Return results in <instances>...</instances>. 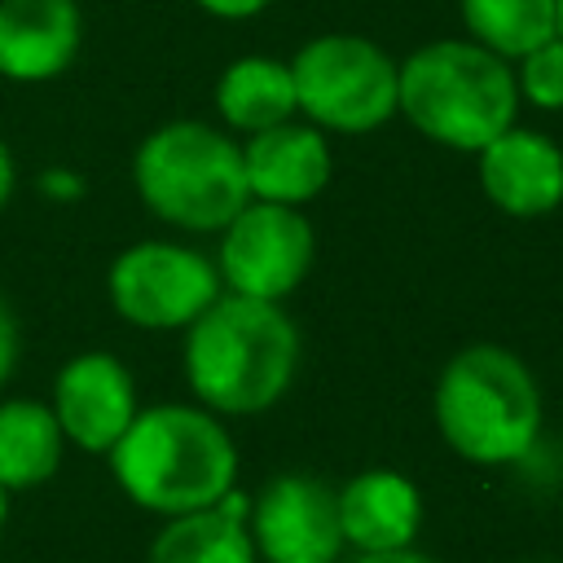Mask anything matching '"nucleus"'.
<instances>
[{
    "label": "nucleus",
    "mask_w": 563,
    "mask_h": 563,
    "mask_svg": "<svg viewBox=\"0 0 563 563\" xmlns=\"http://www.w3.org/2000/svg\"><path fill=\"white\" fill-rule=\"evenodd\" d=\"M224 295L207 251L176 238H141L110 260L106 299L136 330H189Z\"/></svg>",
    "instance_id": "nucleus-7"
},
{
    "label": "nucleus",
    "mask_w": 563,
    "mask_h": 563,
    "mask_svg": "<svg viewBox=\"0 0 563 563\" xmlns=\"http://www.w3.org/2000/svg\"><path fill=\"white\" fill-rule=\"evenodd\" d=\"M339 497V528L352 554L400 550L413 545L422 532V493L405 471L365 466L334 488Z\"/></svg>",
    "instance_id": "nucleus-14"
},
{
    "label": "nucleus",
    "mask_w": 563,
    "mask_h": 563,
    "mask_svg": "<svg viewBox=\"0 0 563 563\" xmlns=\"http://www.w3.org/2000/svg\"><path fill=\"white\" fill-rule=\"evenodd\" d=\"M299 119L325 136H365L396 119L400 62L356 31H325L290 57Z\"/></svg>",
    "instance_id": "nucleus-6"
},
{
    "label": "nucleus",
    "mask_w": 563,
    "mask_h": 563,
    "mask_svg": "<svg viewBox=\"0 0 563 563\" xmlns=\"http://www.w3.org/2000/svg\"><path fill=\"white\" fill-rule=\"evenodd\" d=\"M440 440L471 466L523 462L545 427V396L532 365L506 343L457 347L431 391Z\"/></svg>",
    "instance_id": "nucleus-3"
},
{
    "label": "nucleus",
    "mask_w": 563,
    "mask_h": 563,
    "mask_svg": "<svg viewBox=\"0 0 563 563\" xmlns=\"http://www.w3.org/2000/svg\"><path fill=\"white\" fill-rule=\"evenodd\" d=\"M62 457H66V435L48 400L35 396L0 400V488L9 497L48 484Z\"/></svg>",
    "instance_id": "nucleus-17"
},
{
    "label": "nucleus",
    "mask_w": 563,
    "mask_h": 563,
    "mask_svg": "<svg viewBox=\"0 0 563 563\" xmlns=\"http://www.w3.org/2000/svg\"><path fill=\"white\" fill-rule=\"evenodd\" d=\"M532 563H559V559H532Z\"/></svg>",
    "instance_id": "nucleus-27"
},
{
    "label": "nucleus",
    "mask_w": 563,
    "mask_h": 563,
    "mask_svg": "<svg viewBox=\"0 0 563 563\" xmlns=\"http://www.w3.org/2000/svg\"><path fill=\"white\" fill-rule=\"evenodd\" d=\"M510 66H515L519 101H528L537 110H550V114L563 110V35L537 44L532 53H523Z\"/></svg>",
    "instance_id": "nucleus-19"
},
{
    "label": "nucleus",
    "mask_w": 563,
    "mask_h": 563,
    "mask_svg": "<svg viewBox=\"0 0 563 563\" xmlns=\"http://www.w3.org/2000/svg\"><path fill=\"white\" fill-rule=\"evenodd\" d=\"M246 189L255 202L308 207L334 180V145L308 119H286L242 141Z\"/></svg>",
    "instance_id": "nucleus-12"
},
{
    "label": "nucleus",
    "mask_w": 563,
    "mask_h": 563,
    "mask_svg": "<svg viewBox=\"0 0 563 563\" xmlns=\"http://www.w3.org/2000/svg\"><path fill=\"white\" fill-rule=\"evenodd\" d=\"M466 40L497 53L501 62H519L537 44L559 35L554 0H457Z\"/></svg>",
    "instance_id": "nucleus-18"
},
{
    "label": "nucleus",
    "mask_w": 563,
    "mask_h": 563,
    "mask_svg": "<svg viewBox=\"0 0 563 563\" xmlns=\"http://www.w3.org/2000/svg\"><path fill=\"white\" fill-rule=\"evenodd\" d=\"M216 246V268L224 290L251 295V299H273L282 303L295 295L317 260V233L303 207H282V202H246L220 233Z\"/></svg>",
    "instance_id": "nucleus-8"
},
{
    "label": "nucleus",
    "mask_w": 563,
    "mask_h": 563,
    "mask_svg": "<svg viewBox=\"0 0 563 563\" xmlns=\"http://www.w3.org/2000/svg\"><path fill=\"white\" fill-rule=\"evenodd\" d=\"M13 189H18V163H13V154H9V145L0 141V211L9 207V198H13Z\"/></svg>",
    "instance_id": "nucleus-24"
},
{
    "label": "nucleus",
    "mask_w": 563,
    "mask_h": 563,
    "mask_svg": "<svg viewBox=\"0 0 563 563\" xmlns=\"http://www.w3.org/2000/svg\"><path fill=\"white\" fill-rule=\"evenodd\" d=\"M211 97H216V114H220L224 132H238V136H255V132L277 128L299 114L290 62L268 57V53L233 57L220 70Z\"/></svg>",
    "instance_id": "nucleus-16"
},
{
    "label": "nucleus",
    "mask_w": 563,
    "mask_h": 563,
    "mask_svg": "<svg viewBox=\"0 0 563 563\" xmlns=\"http://www.w3.org/2000/svg\"><path fill=\"white\" fill-rule=\"evenodd\" d=\"M18 347H22V339H18V317H13V308H9L4 295H0V391H4V383L13 378V369H18Z\"/></svg>",
    "instance_id": "nucleus-20"
},
{
    "label": "nucleus",
    "mask_w": 563,
    "mask_h": 563,
    "mask_svg": "<svg viewBox=\"0 0 563 563\" xmlns=\"http://www.w3.org/2000/svg\"><path fill=\"white\" fill-rule=\"evenodd\" d=\"M484 198L510 220H541L563 207V150L537 128H506L475 154Z\"/></svg>",
    "instance_id": "nucleus-11"
},
{
    "label": "nucleus",
    "mask_w": 563,
    "mask_h": 563,
    "mask_svg": "<svg viewBox=\"0 0 563 563\" xmlns=\"http://www.w3.org/2000/svg\"><path fill=\"white\" fill-rule=\"evenodd\" d=\"M4 523H9V493L0 488V532H4Z\"/></svg>",
    "instance_id": "nucleus-25"
},
{
    "label": "nucleus",
    "mask_w": 563,
    "mask_h": 563,
    "mask_svg": "<svg viewBox=\"0 0 563 563\" xmlns=\"http://www.w3.org/2000/svg\"><path fill=\"white\" fill-rule=\"evenodd\" d=\"M347 563H435L431 554H422L418 545H400V550H374V554H352Z\"/></svg>",
    "instance_id": "nucleus-23"
},
{
    "label": "nucleus",
    "mask_w": 563,
    "mask_h": 563,
    "mask_svg": "<svg viewBox=\"0 0 563 563\" xmlns=\"http://www.w3.org/2000/svg\"><path fill=\"white\" fill-rule=\"evenodd\" d=\"M303 339L286 303L224 290L189 330L180 347L194 400L220 418L268 413L295 383Z\"/></svg>",
    "instance_id": "nucleus-1"
},
{
    "label": "nucleus",
    "mask_w": 563,
    "mask_h": 563,
    "mask_svg": "<svg viewBox=\"0 0 563 563\" xmlns=\"http://www.w3.org/2000/svg\"><path fill=\"white\" fill-rule=\"evenodd\" d=\"M53 418L66 435L70 449L106 457L119 435L132 427L141 400H136V378L114 352H75L57 378H53Z\"/></svg>",
    "instance_id": "nucleus-10"
},
{
    "label": "nucleus",
    "mask_w": 563,
    "mask_h": 563,
    "mask_svg": "<svg viewBox=\"0 0 563 563\" xmlns=\"http://www.w3.org/2000/svg\"><path fill=\"white\" fill-rule=\"evenodd\" d=\"M40 194H48L53 202H70L84 194V180L70 167H48V172H40Z\"/></svg>",
    "instance_id": "nucleus-22"
},
{
    "label": "nucleus",
    "mask_w": 563,
    "mask_h": 563,
    "mask_svg": "<svg viewBox=\"0 0 563 563\" xmlns=\"http://www.w3.org/2000/svg\"><path fill=\"white\" fill-rule=\"evenodd\" d=\"M194 4L220 22H246V18H260L273 0H194Z\"/></svg>",
    "instance_id": "nucleus-21"
},
{
    "label": "nucleus",
    "mask_w": 563,
    "mask_h": 563,
    "mask_svg": "<svg viewBox=\"0 0 563 563\" xmlns=\"http://www.w3.org/2000/svg\"><path fill=\"white\" fill-rule=\"evenodd\" d=\"M515 66L475 40H431L400 62L396 114L431 145L479 154L519 123Z\"/></svg>",
    "instance_id": "nucleus-4"
},
{
    "label": "nucleus",
    "mask_w": 563,
    "mask_h": 563,
    "mask_svg": "<svg viewBox=\"0 0 563 563\" xmlns=\"http://www.w3.org/2000/svg\"><path fill=\"white\" fill-rule=\"evenodd\" d=\"M554 18H559V35H563V0H554Z\"/></svg>",
    "instance_id": "nucleus-26"
},
{
    "label": "nucleus",
    "mask_w": 563,
    "mask_h": 563,
    "mask_svg": "<svg viewBox=\"0 0 563 563\" xmlns=\"http://www.w3.org/2000/svg\"><path fill=\"white\" fill-rule=\"evenodd\" d=\"M246 528L264 563H339L347 550L339 528V497L321 475L308 471L273 475L251 497Z\"/></svg>",
    "instance_id": "nucleus-9"
},
{
    "label": "nucleus",
    "mask_w": 563,
    "mask_h": 563,
    "mask_svg": "<svg viewBox=\"0 0 563 563\" xmlns=\"http://www.w3.org/2000/svg\"><path fill=\"white\" fill-rule=\"evenodd\" d=\"M106 462L123 497L158 519L207 510L238 488V444L224 418L185 400L136 409Z\"/></svg>",
    "instance_id": "nucleus-2"
},
{
    "label": "nucleus",
    "mask_w": 563,
    "mask_h": 563,
    "mask_svg": "<svg viewBox=\"0 0 563 563\" xmlns=\"http://www.w3.org/2000/svg\"><path fill=\"white\" fill-rule=\"evenodd\" d=\"M251 501L233 488L207 510L172 515L154 532L145 563H260L251 528H246Z\"/></svg>",
    "instance_id": "nucleus-15"
},
{
    "label": "nucleus",
    "mask_w": 563,
    "mask_h": 563,
    "mask_svg": "<svg viewBox=\"0 0 563 563\" xmlns=\"http://www.w3.org/2000/svg\"><path fill=\"white\" fill-rule=\"evenodd\" d=\"M141 207L180 233H220L246 202L242 141L202 119H172L145 132L132 154Z\"/></svg>",
    "instance_id": "nucleus-5"
},
{
    "label": "nucleus",
    "mask_w": 563,
    "mask_h": 563,
    "mask_svg": "<svg viewBox=\"0 0 563 563\" xmlns=\"http://www.w3.org/2000/svg\"><path fill=\"white\" fill-rule=\"evenodd\" d=\"M84 48L75 0H0V79L48 84Z\"/></svg>",
    "instance_id": "nucleus-13"
}]
</instances>
